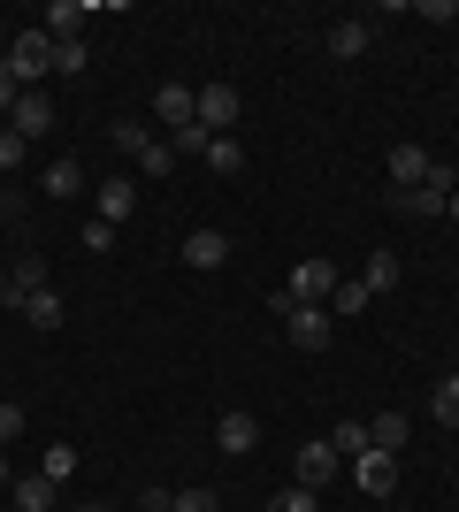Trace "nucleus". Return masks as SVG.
I'll use <instances>...</instances> for the list:
<instances>
[{"instance_id":"nucleus-28","label":"nucleus","mask_w":459,"mask_h":512,"mask_svg":"<svg viewBox=\"0 0 459 512\" xmlns=\"http://www.w3.org/2000/svg\"><path fill=\"white\" fill-rule=\"evenodd\" d=\"M54 77H85V39H54Z\"/></svg>"},{"instance_id":"nucleus-11","label":"nucleus","mask_w":459,"mask_h":512,"mask_svg":"<svg viewBox=\"0 0 459 512\" xmlns=\"http://www.w3.org/2000/svg\"><path fill=\"white\" fill-rule=\"evenodd\" d=\"M429 161H437L429 146H391V192H414V184H429Z\"/></svg>"},{"instance_id":"nucleus-32","label":"nucleus","mask_w":459,"mask_h":512,"mask_svg":"<svg viewBox=\"0 0 459 512\" xmlns=\"http://www.w3.org/2000/svg\"><path fill=\"white\" fill-rule=\"evenodd\" d=\"M169 146H176V153H199V161H207V146H215V138H207L199 123H184V130H169Z\"/></svg>"},{"instance_id":"nucleus-34","label":"nucleus","mask_w":459,"mask_h":512,"mask_svg":"<svg viewBox=\"0 0 459 512\" xmlns=\"http://www.w3.org/2000/svg\"><path fill=\"white\" fill-rule=\"evenodd\" d=\"M16 436H23V406H16V398H0V451L16 444Z\"/></svg>"},{"instance_id":"nucleus-7","label":"nucleus","mask_w":459,"mask_h":512,"mask_svg":"<svg viewBox=\"0 0 459 512\" xmlns=\"http://www.w3.org/2000/svg\"><path fill=\"white\" fill-rule=\"evenodd\" d=\"M215 444L230 451V459H253V451H261V413H238V406H230L215 421Z\"/></svg>"},{"instance_id":"nucleus-19","label":"nucleus","mask_w":459,"mask_h":512,"mask_svg":"<svg viewBox=\"0 0 459 512\" xmlns=\"http://www.w3.org/2000/svg\"><path fill=\"white\" fill-rule=\"evenodd\" d=\"M85 0H54V8H46V39H77V31H85Z\"/></svg>"},{"instance_id":"nucleus-17","label":"nucleus","mask_w":459,"mask_h":512,"mask_svg":"<svg viewBox=\"0 0 459 512\" xmlns=\"http://www.w3.org/2000/svg\"><path fill=\"white\" fill-rule=\"evenodd\" d=\"M398 276H406V260H398L391 245H383V253H368V268H360V283H368L375 299H383V291H398Z\"/></svg>"},{"instance_id":"nucleus-3","label":"nucleus","mask_w":459,"mask_h":512,"mask_svg":"<svg viewBox=\"0 0 459 512\" xmlns=\"http://www.w3.org/2000/svg\"><path fill=\"white\" fill-rule=\"evenodd\" d=\"M329 291H337V260H299L291 283L276 291V314H284V306H329Z\"/></svg>"},{"instance_id":"nucleus-2","label":"nucleus","mask_w":459,"mask_h":512,"mask_svg":"<svg viewBox=\"0 0 459 512\" xmlns=\"http://www.w3.org/2000/svg\"><path fill=\"white\" fill-rule=\"evenodd\" d=\"M452 192H459V169H452V161H429V184H414V192H391V207H398V214H414V222H437Z\"/></svg>"},{"instance_id":"nucleus-6","label":"nucleus","mask_w":459,"mask_h":512,"mask_svg":"<svg viewBox=\"0 0 459 512\" xmlns=\"http://www.w3.org/2000/svg\"><path fill=\"white\" fill-rule=\"evenodd\" d=\"M284 321H291V344H299V352H329V337H337L329 306H284Z\"/></svg>"},{"instance_id":"nucleus-41","label":"nucleus","mask_w":459,"mask_h":512,"mask_svg":"<svg viewBox=\"0 0 459 512\" xmlns=\"http://www.w3.org/2000/svg\"><path fill=\"white\" fill-rule=\"evenodd\" d=\"M8 39H16V31H8V23H0V54H8Z\"/></svg>"},{"instance_id":"nucleus-10","label":"nucleus","mask_w":459,"mask_h":512,"mask_svg":"<svg viewBox=\"0 0 459 512\" xmlns=\"http://www.w3.org/2000/svg\"><path fill=\"white\" fill-rule=\"evenodd\" d=\"M329 54H337V62H360V54H368L375 46V23H360V16H345V23H329Z\"/></svg>"},{"instance_id":"nucleus-13","label":"nucleus","mask_w":459,"mask_h":512,"mask_svg":"<svg viewBox=\"0 0 459 512\" xmlns=\"http://www.w3.org/2000/svg\"><path fill=\"white\" fill-rule=\"evenodd\" d=\"M184 268H230V237L222 230H192L184 237Z\"/></svg>"},{"instance_id":"nucleus-18","label":"nucleus","mask_w":459,"mask_h":512,"mask_svg":"<svg viewBox=\"0 0 459 512\" xmlns=\"http://www.w3.org/2000/svg\"><path fill=\"white\" fill-rule=\"evenodd\" d=\"M31 291H46V260L39 253H23L16 268H8V306H23Z\"/></svg>"},{"instance_id":"nucleus-36","label":"nucleus","mask_w":459,"mask_h":512,"mask_svg":"<svg viewBox=\"0 0 459 512\" xmlns=\"http://www.w3.org/2000/svg\"><path fill=\"white\" fill-rule=\"evenodd\" d=\"M23 92H31V85H23V77H16V69H8V62H0V107H8V115H16V100H23Z\"/></svg>"},{"instance_id":"nucleus-24","label":"nucleus","mask_w":459,"mask_h":512,"mask_svg":"<svg viewBox=\"0 0 459 512\" xmlns=\"http://www.w3.org/2000/svg\"><path fill=\"white\" fill-rule=\"evenodd\" d=\"M429 413H437L444 428H459V367H452V375H444V383H437V398H429Z\"/></svg>"},{"instance_id":"nucleus-30","label":"nucleus","mask_w":459,"mask_h":512,"mask_svg":"<svg viewBox=\"0 0 459 512\" xmlns=\"http://www.w3.org/2000/svg\"><path fill=\"white\" fill-rule=\"evenodd\" d=\"M23 153H31V138H23V130H8V123H0V169L16 176V169H23Z\"/></svg>"},{"instance_id":"nucleus-38","label":"nucleus","mask_w":459,"mask_h":512,"mask_svg":"<svg viewBox=\"0 0 459 512\" xmlns=\"http://www.w3.org/2000/svg\"><path fill=\"white\" fill-rule=\"evenodd\" d=\"M146 512H169V497H161V490H153V497H146Z\"/></svg>"},{"instance_id":"nucleus-37","label":"nucleus","mask_w":459,"mask_h":512,"mask_svg":"<svg viewBox=\"0 0 459 512\" xmlns=\"http://www.w3.org/2000/svg\"><path fill=\"white\" fill-rule=\"evenodd\" d=\"M414 16H421V23H459V0H421Z\"/></svg>"},{"instance_id":"nucleus-1","label":"nucleus","mask_w":459,"mask_h":512,"mask_svg":"<svg viewBox=\"0 0 459 512\" xmlns=\"http://www.w3.org/2000/svg\"><path fill=\"white\" fill-rule=\"evenodd\" d=\"M0 62L16 69L23 85H46V77H54V39H46V23H23L16 39H8V54H0Z\"/></svg>"},{"instance_id":"nucleus-8","label":"nucleus","mask_w":459,"mask_h":512,"mask_svg":"<svg viewBox=\"0 0 459 512\" xmlns=\"http://www.w3.org/2000/svg\"><path fill=\"white\" fill-rule=\"evenodd\" d=\"M352 482H360L368 497H391L398 490V459L391 451H360V459H352Z\"/></svg>"},{"instance_id":"nucleus-23","label":"nucleus","mask_w":459,"mask_h":512,"mask_svg":"<svg viewBox=\"0 0 459 512\" xmlns=\"http://www.w3.org/2000/svg\"><path fill=\"white\" fill-rule=\"evenodd\" d=\"M23 321H31V329H62V299H54V291H31V299H23Z\"/></svg>"},{"instance_id":"nucleus-4","label":"nucleus","mask_w":459,"mask_h":512,"mask_svg":"<svg viewBox=\"0 0 459 512\" xmlns=\"http://www.w3.org/2000/svg\"><path fill=\"white\" fill-rule=\"evenodd\" d=\"M192 123L207 130V138H230V123H238V85H199Z\"/></svg>"},{"instance_id":"nucleus-20","label":"nucleus","mask_w":459,"mask_h":512,"mask_svg":"<svg viewBox=\"0 0 459 512\" xmlns=\"http://www.w3.org/2000/svg\"><path fill=\"white\" fill-rule=\"evenodd\" d=\"M85 192V169L77 161H46V199H77Z\"/></svg>"},{"instance_id":"nucleus-29","label":"nucleus","mask_w":459,"mask_h":512,"mask_svg":"<svg viewBox=\"0 0 459 512\" xmlns=\"http://www.w3.org/2000/svg\"><path fill=\"white\" fill-rule=\"evenodd\" d=\"M138 169H146V176H176V146H169V138H153V146L138 153Z\"/></svg>"},{"instance_id":"nucleus-14","label":"nucleus","mask_w":459,"mask_h":512,"mask_svg":"<svg viewBox=\"0 0 459 512\" xmlns=\"http://www.w3.org/2000/svg\"><path fill=\"white\" fill-rule=\"evenodd\" d=\"M368 306H375L368 283H360V276H337V291H329V321H360Z\"/></svg>"},{"instance_id":"nucleus-33","label":"nucleus","mask_w":459,"mask_h":512,"mask_svg":"<svg viewBox=\"0 0 459 512\" xmlns=\"http://www.w3.org/2000/svg\"><path fill=\"white\" fill-rule=\"evenodd\" d=\"M169 512H222V505H215V490H176Z\"/></svg>"},{"instance_id":"nucleus-15","label":"nucleus","mask_w":459,"mask_h":512,"mask_svg":"<svg viewBox=\"0 0 459 512\" xmlns=\"http://www.w3.org/2000/svg\"><path fill=\"white\" fill-rule=\"evenodd\" d=\"M192 107H199V85H161V92H153V115H161L169 130L192 123Z\"/></svg>"},{"instance_id":"nucleus-21","label":"nucleus","mask_w":459,"mask_h":512,"mask_svg":"<svg viewBox=\"0 0 459 512\" xmlns=\"http://www.w3.org/2000/svg\"><path fill=\"white\" fill-rule=\"evenodd\" d=\"M329 444H337V459H360V451H375V436H368V421H337Z\"/></svg>"},{"instance_id":"nucleus-35","label":"nucleus","mask_w":459,"mask_h":512,"mask_svg":"<svg viewBox=\"0 0 459 512\" xmlns=\"http://www.w3.org/2000/svg\"><path fill=\"white\" fill-rule=\"evenodd\" d=\"M85 253H115V222H100V214H92V222H85Z\"/></svg>"},{"instance_id":"nucleus-27","label":"nucleus","mask_w":459,"mask_h":512,"mask_svg":"<svg viewBox=\"0 0 459 512\" xmlns=\"http://www.w3.org/2000/svg\"><path fill=\"white\" fill-rule=\"evenodd\" d=\"M268 512H322V490H299V482H291V490L268 497Z\"/></svg>"},{"instance_id":"nucleus-22","label":"nucleus","mask_w":459,"mask_h":512,"mask_svg":"<svg viewBox=\"0 0 459 512\" xmlns=\"http://www.w3.org/2000/svg\"><path fill=\"white\" fill-rule=\"evenodd\" d=\"M368 436H375V451H391V459H398V451H406V413H375Z\"/></svg>"},{"instance_id":"nucleus-16","label":"nucleus","mask_w":459,"mask_h":512,"mask_svg":"<svg viewBox=\"0 0 459 512\" xmlns=\"http://www.w3.org/2000/svg\"><path fill=\"white\" fill-rule=\"evenodd\" d=\"M8 505L16 512H54V482H46V474H16V482H8Z\"/></svg>"},{"instance_id":"nucleus-25","label":"nucleus","mask_w":459,"mask_h":512,"mask_svg":"<svg viewBox=\"0 0 459 512\" xmlns=\"http://www.w3.org/2000/svg\"><path fill=\"white\" fill-rule=\"evenodd\" d=\"M207 169H215V176H238L245 169V146H238V138H215V146H207Z\"/></svg>"},{"instance_id":"nucleus-40","label":"nucleus","mask_w":459,"mask_h":512,"mask_svg":"<svg viewBox=\"0 0 459 512\" xmlns=\"http://www.w3.org/2000/svg\"><path fill=\"white\" fill-rule=\"evenodd\" d=\"M444 214H452V222H459V192H452V199H444Z\"/></svg>"},{"instance_id":"nucleus-43","label":"nucleus","mask_w":459,"mask_h":512,"mask_svg":"<svg viewBox=\"0 0 459 512\" xmlns=\"http://www.w3.org/2000/svg\"><path fill=\"white\" fill-rule=\"evenodd\" d=\"M0 299H8V268H0Z\"/></svg>"},{"instance_id":"nucleus-12","label":"nucleus","mask_w":459,"mask_h":512,"mask_svg":"<svg viewBox=\"0 0 459 512\" xmlns=\"http://www.w3.org/2000/svg\"><path fill=\"white\" fill-rule=\"evenodd\" d=\"M131 214H138V184H131V176H108V184H100V222L123 230Z\"/></svg>"},{"instance_id":"nucleus-42","label":"nucleus","mask_w":459,"mask_h":512,"mask_svg":"<svg viewBox=\"0 0 459 512\" xmlns=\"http://www.w3.org/2000/svg\"><path fill=\"white\" fill-rule=\"evenodd\" d=\"M69 512H108V505H69Z\"/></svg>"},{"instance_id":"nucleus-31","label":"nucleus","mask_w":459,"mask_h":512,"mask_svg":"<svg viewBox=\"0 0 459 512\" xmlns=\"http://www.w3.org/2000/svg\"><path fill=\"white\" fill-rule=\"evenodd\" d=\"M46 482H54V490H62V482H69V474H77V451H69V444H54V451H46Z\"/></svg>"},{"instance_id":"nucleus-39","label":"nucleus","mask_w":459,"mask_h":512,"mask_svg":"<svg viewBox=\"0 0 459 512\" xmlns=\"http://www.w3.org/2000/svg\"><path fill=\"white\" fill-rule=\"evenodd\" d=\"M8 482H16V474H8V451H0V490H8Z\"/></svg>"},{"instance_id":"nucleus-5","label":"nucleus","mask_w":459,"mask_h":512,"mask_svg":"<svg viewBox=\"0 0 459 512\" xmlns=\"http://www.w3.org/2000/svg\"><path fill=\"white\" fill-rule=\"evenodd\" d=\"M337 467H345V459H337V444H329V436H314V444H299V459H291V482H299V490H322Z\"/></svg>"},{"instance_id":"nucleus-9","label":"nucleus","mask_w":459,"mask_h":512,"mask_svg":"<svg viewBox=\"0 0 459 512\" xmlns=\"http://www.w3.org/2000/svg\"><path fill=\"white\" fill-rule=\"evenodd\" d=\"M8 130H23V138L39 146L46 130H54V100H46V92L31 85V92H23V100H16V115H8Z\"/></svg>"},{"instance_id":"nucleus-26","label":"nucleus","mask_w":459,"mask_h":512,"mask_svg":"<svg viewBox=\"0 0 459 512\" xmlns=\"http://www.w3.org/2000/svg\"><path fill=\"white\" fill-rule=\"evenodd\" d=\"M108 146H115V153H131V161H138V153L153 146V130H146V123H115V130H108Z\"/></svg>"}]
</instances>
